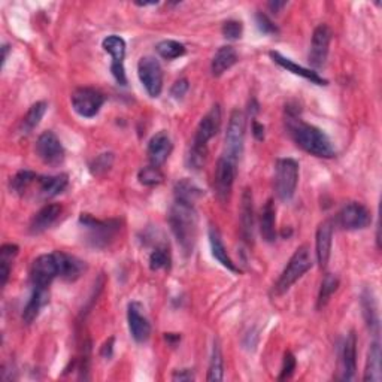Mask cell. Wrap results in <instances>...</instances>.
<instances>
[{
    "label": "cell",
    "mask_w": 382,
    "mask_h": 382,
    "mask_svg": "<svg viewBox=\"0 0 382 382\" xmlns=\"http://www.w3.org/2000/svg\"><path fill=\"white\" fill-rule=\"evenodd\" d=\"M287 124L296 145L307 151L308 154L320 158H333L336 156V150L329 136L318 127L303 123L300 118H297V112H291L290 109H288Z\"/></svg>",
    "instance_id": "1"
},
{
    "label": "cell",
    "mask_w": 382,
    "mask_h": 382,
    "mask_svg": "<svg viewBox=\"0 0 382 382\" xmlns=\"http://www.w3.org/2000/svg\"><path fill=\"white\" fill-rule=\"evenodd\" d=\"M169 224L176 237L178 243L185 254H191L198 237V214L194 205L181 200H175L169 211Z\"/></svg>",
    "instance_id": "2"
},
{
    "label": "cell",
    "mask_w": 382,
    "mask_h": 382,
    "mask_svg": "<svg viewBox=\"0 0 382 382\" xmlns=\"http://www.w3.org/2000/svg\"><path fill=\"white\" fill-rule=\"evenodd\" d=\"M219 127H222V108L214 105L211 108V111L202 118L196 129L193 147L189 156L190 167L200 169L203 163H205L208 142L218 133Z\"/></svg>",
    "instance_id": "3"
},
{
    "label": "cell",
    "mask_w": 382,
    "mask_h": 382,
    "mask_svg": "<svg viewBox=\"0 0 382 382\" xmlns=\"http://www.w3.org/2000/svg\"><path fill=\"white\" fill-rule=\"evenodd\" d=\"M311 267H312L311 251L308 248V245H302V247H299L294 251L291 259L288 260L285 269L283 270L281 276L278 278V281L274 287L275 294L281 296L287 293Z\"/></svg>",
    "instance_id": "4"
},
{
    "label": "cell",
    "mask_w": 382,
    "mask_h": 382,
    "mask_svg": "<svg viewBox=\"0 0 382 382\" xmlns=\"http://www.w3.org/2000/svg\"><path fill=\"white\" fill-rule=\"evenodd\" d=\"M80 223L88 232V242L96 248H105L111 243L121 228L118 219H96L88 214H82Z\"/></svg>",
    "instance_id": "5"
},
{
    "label": "cell",
    "mask_w": 382,
    "mask_h": 382,
    "mask_svg": "<svg viewBox=\"0 0 382 382\" xmlns=\"http://www.w3.org/2000/svg\"><path fill=\"white\" fill-rule=\"evenodd\" d=\"M299 182V163L294 158H279L275 166V191L283 202L291 200Z\"/></svg>",
    "instance_id": "6"
},
{
    "label": "cell",
    "mask_w": 382,
    "mask_h": 382,
    "mask_svg": "<svg viewBox=\"0 0 382 382\" xmlns=\"http://www.w3.org/2000/svg\"><path fill=\"white\" fill-rule=\"evenodd\" d=\"M245 126H247V118L239 109H235L228 120L226 139H224V151L223 156L239 161L243 152L245 142Z\"/></svg>",
    "instance_id": "7"
},
{
    "label": "cell",
    "mask_w": 382,
    "mask_h": 382,
    "mask_svg": "<svg viewBox=\"0 0 382 382\" xmlns=\"http://www.w3.org/2000/svg\"><path fill=\"white\" fill-rule=\"evenodd\" d=\"M71 102L73 111L80 117L93 118L99 114L102 106H104L105 96L96 88L80 87L72 93Z\"/></svg>",
    "instance_id": "8"
},
{
    "label": "cell",
    "mask_w": 382,
    "mask_h": 382,
    "mask_svg": "<svg viewBox=\"0 0 382 382\" xmlns=\"http://www.w3.org/2000/svg\"><path fill=\"white\" fill-rule=\"evenodd\" d=\"M138 76L151 97H158L163 90V69L156 57L145 56L138 63Z\"/></svg>",
    "instance_id": "9"
},
{
    "label": "cell",
    "mask_w": 382,
    "mask_h": 382,
    "mask_svg": "<svg viewBox=\"0 0 382 382\" xmlns=\"http://www.w3.org/2000/svg\"><path fill=\"white\" fill-rule=\"evenodd\" d=\"M336 223L344 230H361L372 223L370 211L359 202H351L339 211Z\"/></svg>",
    "instance_id": "10"
},
{
    "label": "cell",
    "mask_w": 382,
    "mask_h": 382,
    "mask_svg": "<svg viewBox=\"0 0 382 382\" xmlns=\"http://www.w3.org/2000/svg\"><path fill=\"white\" fill-rule=\"evenodd\" d=\"M58 276V263L56 252L42 254L33 261L30 269V279L33 287L48 288L49 284Z\"/></svg>",
    "instance_id": "11"
},
{
    "label": "cell",
    "mask_w": 382,
    "mask_h": 382,
    "mask_svg": "<svg viewBox=\"0 0 382 382\" xmlns=\"http://www.w3.org/2000/svg\"><path fill=\"white\" fill-rule=\"evenodd\" d=\"M236 175H237V161L227 158L224 156L219 157L215 167L214 185H215L217 196L222 200H227V198L230 196Z\"/></svg>",
    "instance_id": "12"
},
{
    "label": "cell",
    "mask_w": 382,
    "mask_h": 382,
    "mask_svg": "<svg viewBox=\"0 0 382 382\" xmlns=\"http://www.w3.org/2000/svg\"><path fill=\"white\" fill-rule=\"evenodd\" d=\"M330 42H332V30L329 29V25L320 24L318 27L313 30L309 51V64L313 67L315 72L321 69V67H324L327 62Z\"/></svg>",
    "instance_id": "13"
},
{
    "label": "cell",
    "mask_w": 382,
    "mask_h": 382,
    "mask_svg": "<svg viewBox=\"0 0 382 382\" xmlns=\"http://www.w3.org/2000/svg\"><path fill=\"white\" fill-rule=\"evenodd\" d=\"M36 154L48 166H58L64 160V148L53 132H44L36 141Z\"/></svg>",
    "instance_id": "14"
},
{
    "label": "cell",
    "mask_w": 382,
    "mask_h": 382,
    "mask_svg": "<svg viewBox=\"0 0 382 382\" xmlns=\"http://www.w3.org/2000/svg\"><path fill=\"white\" fill-rule=\"evenodd\" d=\"M102 47L112 56V63H111V72L114 75L115 81L120 86H126L127 78H126V69H124V58H126V42L121 36L111 35L104 39Z\"/></svg>",
    "instance_id": "15"
},
{
    "label": "cell",
    "mask_w": 382,
    "mask_h": 382,
    "mask_svg": "<svg viewBox=\"0 0 382 382\" xmlns=\"http://www.w3.org/2000/svg\"><path fill=\"white\" fill-rule=\"evenodd\" d=\"M357 372V336L355 332L348 333L342 345L341 359H339V379L353 381Z\"/></svg>",
    "instance_id": "16"
},
{
    "label": "cell",
    "mask_w": 382,
    "mask_h": 382,
    "mask_svg": "<svg viewBox=\"0 0 382 382\" xmlns=\"http://www.w3.org/2000/svg\"><path fill=\"white\" fill-rule=\"evenodd\" d=\"M143 307L139 302H132L127 307V322H129L130 335L136 342H147L151 336V324L143 315Z\"/></svg>",
    "instance_id": "17"
},
{
    "label": "cell",
    "mask_w": 382,
    "mask_h": 382,
    "mask_svg": "<svg viewBox=\"0 0 382 382\" xmlns=\"http://www.w3.org/2000/svg\"><path fill=\"white\" fill-rule=\"evenodd\" d=\"M332 242H333V222L326 219L317 228L315 237V256L320 269H326L332 254Z\"/></svg>",
    "instance_id": "18"
},
{
    "label": "cell",
    "mask_w": 382,
    "mask_h": 382,
    "mask_svg": "<svg viewBox=\"0 0 382 382\" xmlns=\"http://www.w3.org/2000/svg\"><path fill=\"white\" fill-rule=\"evenodd\" d=\"M172 141L171 136L167 134V132L161 130L156 133L148 142V158L150 163L152 166L160 167L161 165L166 163V160L169 158L172 152Z\"/></svg>",
    "instance_id": "19"
},
{
    "label": "cell",
    "mask_w": 382,
    "mask_h": 382,
    "mask_svg": "<svg viewBox=\"0 0 382 382\" xmlns=\"http://www.w3.org/2000/svg\"><path fill=\"white\" fill-rule=\"evenodd\" d=\"M269 56L278 66L284 67V69H287L288 72H291L294 75H299V76H302V78L311 81L312 84H317V86H327V80H324L322 76H320L318 72L294 63L293 60H290V58H287L283 54H279L278 51H270Z\"/></svg>",
    "instance_id": "20"
},
{
    "label": "cell",
    "mask_w": 382,
    "mask_h": 382,
    "mask_svg": "<svg viewBox=\"0 0 382 382\" xmlns=\"http://www.w3.org/2000/svg\"><path fill=\"white\" fill-rule=\"evenodd\" d=\"M62 206L57 205V203H49L42 208L38 214L32 218L29 230L32 235H40L47 232L48 228L56 224V222L62 215Z\"/></svg>",
    "instance_id": "21"
},
{
    "label": "cell",
    "mask_w": 382,
    "mask_h": 382,
    "mask_svg": "<svg viewBox=\"0 0 382 382\" xmlns=\"http://www.w3.org/2000/svg\"><path fill=\"white\" fill-rule=\"evenodd\" d=\"M56 257L58 263V276L67 283L76 281V279L82 275L84 269H86V266H84V263L80 259L69 256V254L66 252L57 251Z\"/></svg>",
    "instance_id": "22"
},
{
    "label": "cell",
    "mask_w": 382,
    "mask_h": 382,
    "mask_svg": "<svg viewBox=\"0 0 382 382\" xmlns=\"http://www.w3.org/2000/svg\"><path fill=\"white\" fill-rule=\"evenodd\" d=\"M241 228H242L243 239L248 243H251L254 237V202H252V193L250 189H245L242 193Z\"/></svg>",
    "instance_id": "23"
},
{
    "label": "cell",
    "mask_w": 382,
    "mask_h": 382,
    "mask_svg": "<svg viewBox=\"0 0 382 382\" xmlns=\"http://www.w3.org/2000/svg\"><path fill=\"white\" fill-rule=\"evenodd\" d=\"M260 233L267 243L276 241V211L272 199H269L261 209Z\"/></svg>",
    "instance_id": "24"
},
{
    "label": "cell",
    "mask_w": 382,
    "mask_h": 382,
    "mask_svg": "<svg viewBox=\"0 0 382 382\" xmlns=\"http://www.w3.org/2000/svg\"><path fill=\"white\" fill-rule=\"evenodd\" d=\"M209 243H211L212 256H214V259L219 263V265L232 272H239V267L235 265L230 256H228L227 248L224 247V242L222 239V235H219V232L215 227L209 228Z\"/></svg>",
    "instance_id": "25"
},
{
    "label": "cell",
    "mask_w": 382,
    "mask_h": 382,
    "mask_svg": "<svg viewBox=\"0 0 382 382\" xmlns=\"http://www.w3.org/2000/svg\"><path fill=\"white\" fill-rule=\"evenodd\" d=\"M39 191L44 199L56 198L58 194L66 190L67 184H69V176L66 174L54 175V176H39L38 178Z\"/></svg>",
    "instance_id": "26"
},
{
    "label": "cell",
    "mask_w": 382,
    "mask_h": 382,
    "mask_svg": "<svg viewBox=\"0 0 382 382\" xmlns=\"http://www.w3.org/2000/svg\"><path fill=\"white\" fill-rule=\"evenodd\" d=\"M47 302H48V288L35 287V290H33L30 299L23 311V321L25 324H32V322L38 318L40 309L45 307Z\"/></svg>",
    "instance_id": "27"
},
{
    "label": "cell",
    "mask_w": 382,
    "mask_h": 382,
    "mask_svg": "<svg viewBox=\"0 0 382 382\" xmlns=\"http://www.w3.org/2000/svg\"><path fill=\"white\" fill-rule=\"evenodd\" d=\"M382 379V366H381V345L379 341H373L370 344L366 369H364L363 381L366 382H379Z\"/></svg>",
    "instance_id": "28"
},
{
    "label": "cell",
    "mask_w": 382,
    "mask_h": 382,
    "mask_svg": "<svg viewBox=\"0 0 382 382\" xmlns=\"http://www.w3.org/2000/svg\"><path fill=\"white\" fill-rule=\"evenodd\" d=\"M237 62V53L236 49L230 45H226L219 48L214 58H212L211 63V72L214 76H222L226 71L230 69V67Z\"/></svg>",
    "instance_id": "29"
},
{
    "label": "cell",
    "mask_w": 382,
    "mask_h": 382,
    "mask_svg": "<svg viewBox=\"0 0 382 382\" xmlns=\"http://www.w3.org/2000/svg\"><path fill=\"white\" fill-rule=\"evenodd\" d=\"M361 308H363L364 320H366V324L369 326L370 332H373L375 333V336H378V330H379L378 312H377V307H375V300H373V297L369 290L363 291V294H361Z\"/></svg>",
    "instance_id": "30"
},
{
    "label": "cell",
    "mask_w": 382,
    "mask_h": 382,
    "mask_svg": "<svg viewBox=\"0 0 382 382\" xmlns=\"http://www.w3.org/2000/svg\"><path fill=\"white\" fill-rule=\"evenodd\" d=\"M224 378V360H223V353H222V346H219V342L215 341L214 342V348H212V355H211V361H209V370H208V377L206 379L211 382H217V381H223Z\"/></svg>",
    "instance_id": "31"
},
{
    "label": "cell",
    "mask_w": 382,
    "mask_h": 382,
    "mask_svg": "<svg viewBox=\"0 0 382 382\" xmlns=\"http://www.w3.org/2000/svg\"><path fill=\"white\" fill-rule=\"evenodd\" d=\"M339 287V278L332 274H326L322 278L320 291H318V299H317V308L322 309L332 299V296L336 293Z\"/></svg>",
    "instance_id": "32"
},
{
    "label": "cell",
    "mask_w": 382,
    "mask_h": 382,
    "mask_svg": "<svg viewBox=\"0 0 382 382\" xmlns=\"http://www.w3.org/2000/svg\"><path fill=\"white\" fill-rule=\"evenodd\" d=\"M202 194L203 193L199 187L194 182H191L190 180H182L180 182H176L175 185V200H181L194 205V202H196Z\"/></svg>",
    "instance_id": "33"
},
{
    "label": "cell",
    "mask_w": 382,
    "mask_h": 382,
    "mask_svg": "<svg viewBox=\"0 0 382 382\" xmlns=\"http://www.w3.org/2000/svg\"><path fill=\"white\" fill-rule=\"evenodd\" d=\"M47 108H48V105L45 104V102H36L35 105L30 106L27 114H25V117L23 118L24 133H30L33 129H36L40 120L44 118V115L47 112Z\"/></svg>",
    "instance_id": "34"
},
{
    "label": "cell",
    "mask_w": 382,
    "mask_h": 382,
    "mask_svg": "<svg viewBox=\"0 0 382 382\" xmlns=\"http://www.w3.org/2000/svg\"><path fill=\"white\" fill-rule=\"evenodd\" d=\"M160 57H163L165 60H175L185 54V47L176 40H161L156 47Z\"/></svg>",
    "instance_id": "35"
},
{
    "label": "cell",
    "mask_w": 382,
    "mask_h": 382,
    "mask_svg": "<svg viewBox=\"0 0 382 382\" xmlns=\"http://www.w3.org/2000/svg\"><path fill=\"white\" fill-rule=\"evenodd\" d=\"M38 178L39 176L32 171H20L11 180V190L15 194H20V196H23V194L29 190V187L33 182H38Z\"/></svg>",
    "instance_id": "36"
},
{
    "label": "cell",
    "mask_w": 382,
    "mask_h": 382,
    "mask_svg": "<svg viewBox=\"0 0 382 382\" xmlns=\"http://www.w3.org/2000/svg\"><path fill=\"white\" fill-rule=\"evenodd\" d=\"M138 180L142 185L152 187V185H158V184L163 182L165 175H163V172L160 171V167L151 165V166L141 169L139 174H138Z\"/></svg>",
    "instance_id": "37"
},
{
    "label": "cell",
    "mask_w": 382,
    "mask_h": 382,
    "mask_svg": "<svg viewBox=\"0 0 382 382\" xmlns=\"http://www.w3.org/2000/svg\"><path fill=\"white\" fill-rule=\"evenodd\" d=\"M171 266V252L166 247H157L150 256V267L151 270L169 269Z\"/></svg>",
    "instance_id": "38"
},
{
    "label": "cell",
    "mask_w": 382,
    "mask_h": 382,
    "mask_svg": "<svg viewBox=\"0 0 382 382\" xmlns=\"http://www.w3.org/2000/svg\"><path fill=\"white\" fill-rule=\"evenodd\" d=\"M112 163H114V156L111 154V152H105V154L97 156L95 158V161H93L91 172L95 175L105 174L109 171V169H111Z\"/></svg>",
    "instance_id": "39"
},
{
    "label": "cell",
    "mask_w": 382,
    "mask_h": 382,
    "mask_svg": "<svg viewBox=\"0 0 382 382\" xmlns=\"http://www.w3.org/2000/svg\"><path fill=\"white\" fill-rule=\"evenodd\" d=\"M242 23L236 21V20H228L223 24V35L224 38L230 39V40H236L242 36Z\"/></svg>",
    "instance_id": "40"
},
{
    "label": "cell",
    "mask_w": 382,
    "mask_h": 382,
    "mask_svg": "<svg viewBox=\"0 0 382 382\" xmlns=\"http://www.w3.org/2000/svg\"><path fill=\"white\" fill-rule=\"evenodd\" d=\"M294 370H296V357H294L291 351H287V353L284 354V361H283L281 375L278 377V379H279V381L290 379V378L293 377Z\"/></svg>",
    "instance_id": "41"
},
{
    "label": "cell",
    "mask_w": 382,
    "mask_h": 382,
    "mask_svg": "<svg viewBox=\"0 0 382 382\" xmlns=\"http://www.w3.org/2000/svg\"><path fill=\"white\" fill-rule=\"evenodd\" d=\"M257 25L263 33H266V35H274V33H278L276 25L272 23L265 14H257Z\"/></svg>",
    "instance_id": "42"
},
{
    "label": "cell",
    "mask_w": 382,
    "mask_h": 382,
    "mask_svg": "<svg viewBox=\"0 0 382 382\" xmlns=\"http://www.w3.org/2000/svg\"><path fill=\"white\" fill-rule=\"evenodd\" d=\"M187 91H189V81H187L185 78H182V80L176 81L174 84V87L171 90V95L175 99H182L187 95Z\"/></svg>",
    "instance_id": "43"
},
{
    "label": "cell",
    "mask_w": 382,
    "mask_h": 382,
    "mask_svg": "<svg viewBox=\"0 0 382 382\" xmlns=\"http://www.w3.org/2000/svg\"><path fill=\"white\" fill-rule=\"evenodd\" d=\"M19 254V247L14 243H5L2 248H0V260L12 261L14 257Z\"/></svg>",
    "instance_id": "44"
},
{
    "label": "cell",
    "mask_w": 382,
    "mask_h": 382,
    "mask_svg": "<svg viewBox=\"0 0 382 382\" xmlns=\"http://www.w3.org/2000/svg\"><path fill=\"white\" fill-rule=\"evenodd\" d=\"M172 381H180V382H187V381H194V373L191 369H182L176 370L172 375Z\"/></svg>",
    "instance_id": "45"
},
{
    "label": "cell",
    "mask_w": 382,
    "mask_h": 382,
    "mask_svg": "<svg viewBox=\"0 0 382 382\" xmlns=\"http://www.w3.org/2000/svg\"><path fill=\"white\" fill-rule=\"evenodd\" d=\"M252 134L256 136V139H259V141L265 139V126L254 120L252 121Z\"/></svg>",
    "instance_id": "46"
},
{
    "label": "cell",
    "mask_w": 382,
    "mask_h": 382,
    "mask_svg": "<svg viewBox=\"0 0 382 382\" xmlns=\"http://www.w3.org/2000/svg\"><path fill=\"white\" fill-rule=\"evenodd\" d=\"M112 350H114V337L109 339V341L104 345V348H102V351L100 354L104 355L105 359H111V355H112Z\"/></svg>",
    "instance_id": "47"
},
{
    "label": "cell",
    "mask_w": 382,
    "mask_h": 382,
    "mask_svg": "<svg viewBox=\"0 0 382 382\" xmlns=\"http://www.w3.org/2000/svg\"><path fill=\"white\" fill-rule=\"evenodd\" d=\"M267 6H269V10H270L272 12H274V14L276 12V14H278L279 11L283 10L284 6H287V2H270Z\"/></svg>",
    "instance_id": "48"
},
{
    "label": "cell",
    "mask_w": 382,
    "mask_h": 382,
    "mask_svg": "<svg viewBox=\"0 0 382 382\" xmlns=\"http://www.w3.org/2000/svg\"><path fill=\"white\" fill-rule=\"evenodd\" d=\"M180 339H181V336H178V335L175 336V341H180ZM166 341H171V342L174 341V336H172V333H169V335H166Z\"/></svg>",
    "instance_id": "49"
},
{
    "label": "cell",
    "mask_w": 382,
    "mask_h": 382,
    "mask_svg": "<svg viewBox=\"0 0 382 382\" xmlns=\"http://www.w3.org/2000/svg\"><path fill=\"white\" fill-rule=\"evenodd\" d=\"M2 51H3V57H2V60H3V63H5V62H6V57H8V51H10V47H8V45H3Z\"/></svg>",
    "instance_id": "50"
}]
</instances>
